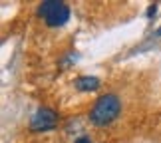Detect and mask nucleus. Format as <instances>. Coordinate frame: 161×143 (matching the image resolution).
<instances>
[{
    "label": "nucleus",
    "instance_id": "3",
    "mask_svg": "<svg viewBox=\"0 0 161 143\" xmlns=\"http://www.w3.org/2000/svg\"><path fill=\"white\" fill-rule=\"evenodd\" d=\"M58 125V113L50 107H40L30 119V129L32 131H48Z\"/></svg>",
    "mask_w": 161,
    "mask_h": 143
},
{
    "label": "nucleus",
    "instance_id": "6",
    "mask_svg": "<svg viewBox=\"0 0 161 143\" xmlns=\"http://www.w3.org/2000/svg\"><path fill=\"white\" fill-rule=\"evenodd\" d=\"M74 143H92V141H90V137H88V135H82V137H78V139L74 141Z\"/></svg>",
    "mask_w": 161,
    "mask_h": 143
},
{
    "label": "nucleus",
    "instance_id": "2",
    "mask_svg": "<svg viewBox=\"0 0 161 143\" xmlns=\"http://www.w3.org/2000/svg\"><path fill=\"white\" fill-rule=\"evenodd\" d=\"M70 6L62 0H44L38 4V16L50 28H60L70 20Z\"/></svg>",
    "mask_w": 161,
    "mask_h": 143
},
{
    "label": "nucleus",
    "instance_id": "1",
    "mask_svg": "<svg viewBox=\"0 0 161 143\" xmlns=\"http://www.w3.org/2000/svg\"><path fill=\"white\" fill-rule=\"evenodd\" d=\"M121 111V99L115 94H106L96 99L94 107L90 111V123L96 127H108L111 125Z\"/></svg>",
    "mask_w": 161,
    "mask_h": 143
},
{
    "label": "nucleus",
    "instance_id": "5",
    "mask_svg": "<svg viewBox=\"0 0 161 143\" xmlns=\"http://www.w3.org/2000/svg\"><path fill=\"white\" fill-rule=\"evenodd\" d=\"M155 12H157V4H151V6H149V10H147V16H149V18H151V16H155Z\"/></svg>",
    "mask_w": 161,
    "mask_h": 143
},
{
    "label": "nucleus",
    "instance_id": "7",
    "mask_svg": "<svg viewBox=\"0 0 161 143\" xmlns=\"http://www.w3.org/2000/svg\"><path fill=\"white\" fill-rule=\"evenodd\" d=\"M157 36H161V28H159V30H157Z\"/></svg>",
    "mask_w": 161,
    "mask_h": 143
},
{
    "label": "nucleus",
    "instance_id": "4",
    "mask_svg": "<svg viewBox=\"0 0 161 143\" xmlns=\"http://www.w3.org/2000/svg\"><path fill=\"white\" fill-rule=\"evenodd\" d=\"M74 85H76L80 91H96L100 88V80L96 76H80L76 82H74Z\"/></svg>",
    "mask_w": 161,
    "mask_h": 143
}]
</instances>
